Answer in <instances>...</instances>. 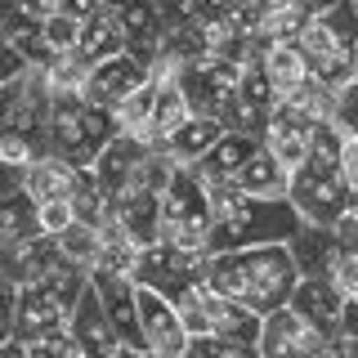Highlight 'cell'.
Segmentation results:
<instances>
[{"instance_id":"1","label":"cell","mask_w":358,"mask_h":358,"mask_svg":"<svg viewBox=\"0 0 358 358\" xmlns=\"http://www.w3.org/2000/svg\"><path fill=\"white\" fill-rule=\"evenodd\" d=\"M206 282L220 296L238 300L242 309H251L255 318L282 309L291 287H296V264H291L287 246H242V251H224L206 260Z\"/></svg>"},{"instance_id":"2","label":"cell","mask_w":358,"mask_h":358,"mask_svg":"<svg viewBox=\"0 0 358 358\" xmlns=\"http://www.w3.org/2000/svg\"><path fill=\"white\" fill-rule=\"evenodd\" d=\"M296 50L305 54L309 76L327 90L354 85L358 76V22H354V0H336L327 14L305 18L296 36Z\"/></svg>"},{"instance_id":"3","label":"cell","mask_w":358,"mask_h":358,"mask_svg":"<svg viewBox=\"0 0 358 358\" xmlns=\"http://www.w3.org/2000/svg\"><path fill=\"white\" fill-rule=\"evenodd\" d=\"M112 134H117V126H112V112L81 103V94H50V117H45V152L63 157L67 166H90Z\"/></svg>"},{"instance_id":"4","label":"cell","mask_w":358,"mask_h":358,"mask_svg":"<svg viewBox=\"0 0 358 358\" xmlns=\"http://www.w3.org/2000/svg\"><path fill=\"white\" fill-rule=\"evenodd\" d=\"M85 282H90V273H81V268H72V264H59L50 278H41V282H31V287H18L14 291V331H9V341L27 345L31 336L67 327L72 305L81 300Z\"/></svg>"},{"instance_id":"5","label":"cell","mask_w":358,"mask_h":358,"mask_svg":"<svg viewBox=\"0 0 358 358\" xmlns=\"http://www.w3.org/2000/svg\"><path fill=\"white\" fill-rule=\"evenodd\" d=\"M296 210L282 201H260V197H246L233 215L210 220L206 238H201V251L206 255H224V251H242V246H273L287 242L296 233Z\"/></svg>"},{"instance_id":"6","label":"cell","mask_w":358,"mask_h":358,"mask_svg":"<svg viewBox=\"0 0 358 358\" xmlns=\"http://www.w3.org/2000/svg\"><path fill=\"white\" fill-rule=\"evenodd\" d=\"M287 206L296 210L300 224L331 229L345 210L358 206V188L341 175V166L318 162V157H305V162L291 171V179H287Z\"/></svg>"},{"instance_id":"7","label":"cell","mask_w":358,"mask_h":358,"mask_svg":"<svg viewBox=\"0 0 358 358\" xmlns=\"http://www.w3.org/2000/svg\"><path fill=\"white\" fill-rule=\"evenodd\" d=\"M206 260L210 255L201 246H179V242H152L139 251L134 264V287H148L166 300H179L184 291H193L206 278Z\"/></svg>"},{"instance_id":"8","label":"cell","mask_w":358,"mask_h":358,"mask_svg":"<svg viewBox=\"0 0 358 358\" xmlns=\"http://www.w3.org/2000/svg\"><path fill=\"white\" fill-rule=\"evenodd\" d=\"M45 117H50V85L41 67H22L9 85H0V139H27L45 152Z\"/></svg>"},{"instance_id":"9","label":"cell","mask_w":358,"mask_h":358,"mask_svg":"<svg viewBox=\"0 0 358 358\" xmlns=\"http://www.w3.org/2000/svg\"><path fill=\"white\" fill-rule=\"evenodd\" d=\"M157 224H162V238L157 242H179V246H201L210 229V210H206V193L193 179L188 166H179L171 175V184L157 197Z\"/></svg>"},{"instance_id":"10","label":"cell","mask_w":358,"mask_h":358,"mask_svg":"<svg viewBox=\"0 0 358 358\" xmlns=\"http://www.w3.org/2000/svg\"><path fill=\"white\" fill-rule=\"evenodd\" d=\"M238 63L229 59H201V63H188L175 72V85L179 94H184V108L188 117H224V108H229L233 99V85H238Z\"/></svg>"},{"instance_id":"11","label":"cell","mask_w":358,"mask_h":358,"mask_svg":"<svg viewBox=\"0 0 358 358\" xmlns=\"http://www.w3.org/2000/svg\"><path fill=\"white\" fill-rule=\"evenodd\" d=\"M134 318H139V350L148 358H179L188 350L179 313L166 296H157L148 287H134Z\"/></svg>"},{"instance_id":"12","label":"cell","mask_w":358,"mask_h":358,"mask_svg":"<svg viewBox=\"0 0 358 358\" xmlns=\"http://www.w3.org/2000/svg\"><path fill=\"white\" fill-rule=\"evenodd\" d=\"M327 336L313 331L305 318H296L287 305L264 313L260 318V336H255V354L260 358H318Z\"/></svg>"},{"instance_id":"13","label":"cell","mask_w":358,"mask_h":358,"mask_svg":"<svg viewBox=\"0 0 358 358\" xmlns=\"http://www.w3.org/2000/svg\"><path fill=\"white\" fill-rule=\"evenodd\" d=\"M143 81H148V67L143 63H134L130 54H112V59H103V63H94V67H85V76H81V103H90V108H103V112H112L121 103L126 94H134Z\"/></svg>"},{"instance_id":"14","label":"cell","mask_w":358,"mask_h":358,"mask_svg":"<svg viewBox=\"0 0 358 358\" xmlns=\"http://www.w3.org/2000/svg\"><path fill=\"white\" fill-rule=\"evenodd\" d=\"M273 103H278V94H273V85L264 81L260 63H246L238 72V85H233V99H229V108H224L220 126L260 139V126H264L268 112H273Z\"/></svg>"},{"instance_id":"15","label":"cell","mask_w":358,"mask_h":358,"mask_svg":"<svg viewBox=\"0 0 358 358\" xmlns=\"http://www.w3.org/2000/svg\"><path fill=\"white\" fill-rule=\"evenodd\" d=\"M313 126H318V121H309L305 112H296L291 103H273V112H268L264 126H260V148L268 157H278L287 171H296V166L309 157Z\"/></svg>"},{"instance_id":"16","label":"cell","mask_w":358,"mask_h":358,"mask_svg":"<svg viewBox=\"0 0 358 358\" xmlns=\"http://www.w3.org/2000/svg\"><path fill=\"white\" fill-rule=\"evenodd\" d=\"M103 220H108V224H117V229L126 233V238L139 246V251L162 238V224H157V193L139 188L134 179H130L126 188H117V193L108 197Z\"/></svg>"},{"instance_id":"17","label":"cell","mask_w":358,"mask_h":358,"mask_svg":"<svg viewBox=\"0 0 358 358\" xmlns=\"http://www.w3.org/2000/svg\"><path fill=\"white\" fill-rule=\"evenodd\" d=\"M67 331H72V345L81 350L85 358H130L134 350H126V345L117 341V331L108 327V318H103V309H99V300H94V291H81V300L72 305V318H67Z\"/></svg>"},{"instance_id":"18","label":"cell","mask_w":358,"mask_h":358,"mask_svg":"<svg viewBox=\"0 0 358 358\" xmlns=\"http://www.w3.org/2000/svg\"><path fill=\"white\" fill-rule=\"evenodd\" d=\"M117 27H121V36H126V54L152 72L157 54H162V36H166L162 9H157L152 0H126V5L117 9Z\"/></svg>"},{"instance_id":"19","label":"cell","mask_w":358,"mask_h":358,"mask_svg":"<svg viewBox=\"0 0 358 358\" xmlns=\"http://www.w3.org/2000/svg\"><path fill=\"white\" fill-rule=\"evenodd\" d=\"M59 264H63V255H59V242H54L50 233H31V238H22V242L0 251V273L14 287L41 282V278H50Z\"/></svg>"},{"instance_id":"20","label":"cell","mask_w":358,"mask_h":358,"mask_svg":"<svg viewBox=\"0 0 358 358\" xmlns=\"http://www.w3.org/2000/svg\"><path fill=\"white\" fill-rule=\"evenodd\" d=\"M90 291H94L99 309H103L108 327L117 331V341L126 350H139V318H134V282L130 278H108V273H90Z\"/></svg>"},{"instance_id":"21","label":"cell","mask_w":358,"mask_h":358,"mask_svg":"<svg viewBox=\"0 0 358 358\" xmlns=\"http://www.w3.org/2000/svg\"><path fill=\"white\" fill-rule=\"evenodd\" d=\"M287 309L296 313V318H305L313 331L336 336L345 296L327 282V278H296V287H291V296H287Z\"/></svg>"},{"instance_id":"22","label":"cell","mask_w":358,"mask_h":358,"mask_svg":"<svg viewBox=\"0 0 358 358\" xmlns=\"http://www.w3.org/2000/svg\"><path fill=\"white\" fill-rule=\"evenodd\" d=\"M255 148H260V139L255 134H238V130H224L215 143L206 148V157L201 162H193L188 171H193V179L201 184V193L206 188H215V184H224V179H233L242 171V162L251 157Z\"/></svg>"},{"instance_id":"23","label":"cell","mask_w":358,"mask_h":358,"mask_svg":"<svg viewBox=\"0 0 358 358\" xmlns=\"http://www.w3.org/2000/svg\"><path fill=\"white\" fill-rule=\"evenodd\" d=\"M143 143L139 139H130V134H112V139L99 148V157L90 162V175H94V184L103 188V197H112L117 188H126L134 171H139V162H143Z\"/></svg>"},{"instance_id":"24","label":"cell","mask_w":358,"mask_h":358,"mask_svg":"<svg viewBox=\"0 0 358 358\" xmlns=\"http://www.w3.org/2000/svg\"><path fill=\"white\" fill-rule=\"evenodd\" d=\"M184 117H188V108H184V94H179L175 76L157 72V94H152L148 121H143V130H139V143H143V148H162V143L179 130Z\"/></svg>"},{"instance_id":"25","label":"cell","mask_w":358,"mask_h":358,"mask_svg":"<svg viewBox=\"0 0 358 358\" xmlns=\"http://www.w3.org/2000/svg\"><path fill=\"white\" fill-rule=\"evenodd\" d=\"M112 54H126V36H121V27H117V14H112V9H99V14H90L81 27H76L72 59L81 67H94V63L112 59Z\"/></svg>"},{"instance_id":"26","label":"cell","mask_w":358,"mask_h":358,"mask_svg":"<svg viewBox=\"0 0 358 358\" xmlns=\"http://www.w3.org/2000/svg\"><path fill=\"white\" fill-rule=\"evenodd\" d=\"M255 63H260L264 81L273 85V94H278V99L300 94V90L313 81V76H309V63H305V54H300L296 45H264Z\"/></svg>"},{"instance_id":"27","label":"cell","mask_w":358,"mask_h":358,"mask_svg":"<svg viewBox=\"0 0 358 358\" xmlns=\"http://www.w3.org/2000/svg\"><path fill=\"white\" fill-rule=\"evenodd\" d=\"M291 264H296V278H322V268H327L331 251L341 242H336L331 229H318V224H296V233L282 242Z\"/></svg>"},{"instance_id":"28","label":"cell","mask_w":358,"mask_h":358,"mask_svg":"<svg viewBox=\"0 0 358 358\" xmlns=\"http://www.w3.org/2000/svg\"><path fill=\"white\" fill-rule=\"evenodd\" d=\"M287 179H291V171H287L282 162H278V157H268L264 148H255V152L242 162V171L233 175V184H238L246 197L282 201V197H287Z\"/></svg>"},{"instance_id":"29","label":"cell","mask_w":358,"mask_h":358,"mask_svg":"<svg viewBox=\"0 0 358 358\" xmlns=\"http://www.w3.org/2000/svg\"><path fill=\"white\" fill-rule=\"evenodd\" d=\"M220 134H224V126H220L215 117H184V121H179V130L157 152H166L175 166H193V162L206 157V148L220 139Z\"/></svg>"},{"instance_id":"30","label":"cell","mask_w":358,"mask_h":358,"mask_svg":"<svg viewBox=\"0 0 358 358\" xmlns=\"http://www.w3.org/2000/svg\"><path fill=\"white\" fill-rule=\"evenodd\" d=\"M72 175H76V166H67L63 157H54V152H41L36 162L22 171V193L31 201H59V197L72 193Z\"/></svg>"},{"instance_id":"31","label":"cell","mask_w":358,"mask_h":358,"mask_svg":"<svg viewBox=\"0 0 358 358\" xmlns=\"http://www.w3.org/2000/svg\"><path fill=\"white\" fill-rule=\"evenodd\" d=\"M134 264H139V246H134L117 224H99V260L90 273H108V278H130L134 282Z\"/></svg>"},{"instance_id":"32","label":"cell","mask_w":358,"mask_h":358,"mask_svg":"<svg viewBox=\"0 0 358 358\" xmlns=\"http://www.w3.org/2000/svg\"><path fill=\"white\" fill-rule=\"evenodd\" d=\"M54 242H59L63 264L81 268V273H90V268H94V260H99V229H94V224L72 220L63 233H54Z\"/></svg>"},{"instance_id":"33","label":"cell","mask_w":358,"mask_h":358,"mask_svg":"<svg viewBox=\"0 0 358 358\" xmlns=\"http://www.w3.org/2000/svg\"><path fill=\"white\" fill-rule=\"evenodd\" d=\"M31 233H41L36 229V201L18 188L14 197L0 201V251L14 246V242H22V238H31Z\"/></svg>"},{"instance_id":"34","label":"cell","mask_w":358,"mask_h":358,"mask_svg":"<svg viewBox=\"0 0 358 358\" xmlns=\"http://www.w3.org/2000/svg\"><path fill=\"white\" fill-rule=\"evenodd\" d=\"M67 206H72V220H81V224H103V206H108V197H103V188L94 184V175H90V166H76V175H72V193H67Z\"/></svg>"},{"instance_id":"35","label":"cell","mask_w":358,"mask_h":358,"mask_svg":"<svg viewBox=\"0 0 358 358\" xmlns=\"http://www.w3.org/2000/svg\"><path fill=\"white\" fill-rule=\"evenodd\" d=\"M152 94H157V72H148V81H143L134 94H126L117 108H112V126H117V134L139 139L143 121H148V108H152Z\"/></svg>"},{"instance_id":"36","label":"cell","mask_w":358,"mask_h":358,"mask_svg":"<svg viewBox=\"0 0 358 358\" xmlns=\"http://www.w3.org/2000/svg\"><path fill=\"white\" fill-rule=\"evenodd\" d=\"M322 278H327L345 300H358V246H336L327 268H322Z\"/></svg>"},{"instance_id":"37","label":"cell","mask_w":358,"mask_h":358,"mask_svg":"<svg viewBox=\"0 0 358 358\" xmlns=\"http://www.w3.org/2000/svg\"><path fill=\"white\" fill-rule=\"evenodd\" d=\"M76 27H81V22H72L67 14H59V9L41 18V45L50 50V59H54V54H72V45H76Z\"/></svg>"},{"instance_id":"38","label":"cell","mask_w":358,"mask_h":358,"mask_svg":"<svg viewBox=\"0 0 358 358\" xmlns=\"http://www.w3.org/2000/svg\"><path fill=\"white\" fill-rule=\"evenodd\" d=\"M67 224H72V206H67V197H59V201H36V229L41 233H63Z\"/></svg>"},{"instance_id":"39","label":"cell","mask_w":358,"mask_h":358,"mask_svg":"<svg viewBox=\"0 0 358 358\" xmlns=\"http://www.w3.org/2000/svg\"><path fill=\"white\" fill-rule=\"evenodd\" d=\"M206 358H260L251 341H224V336H206V341H193Z\"/></svg>"},{"instance_id":"40","label":"cell","mask_w":358,"mask_h":358,"mask_svg":"<svg viewBox=\"0 0 358 358\" xmlns=\"http://www.w3.org/2000/svg\"><path fill=\"white\" fill-rule=\"evenodd\" d=\"M14 282H9L5 273H0V345L9 341V331H14Z\"/></svg>"},{"instance_id":"41","label":"cell","mask_w":358,"mask_h":358,"mask_svg":"<svg viewBox=\"0 0 358 358\" xmlns=\"http://www.w3.org/2000/svg\"><path fill=\"white\" fill-rule=\"evenodd\" d=\"M22 67H27V63H22V54L14 50V45L0 41V85H9V81H14V76L22 72Z\"/></svg>"},{"instance_id":"42","label":"cell","mask_w":358,"mask_h":358,"mask_svg":"<svg viewBox=\"0 0 358 358\" xmlns=\"http://www.w3.org/2000/svg\"><path fill=\"white\" fill-rule=\"evenodd\" d=\"M99 9H103L99 0H59V14H67L72 22H85L90 14H99Z\"/></svg>"},{"instance_id":"43","label":"cell","mask_w":358,"mask_h":358,"mask_svg":"<svg viewBox=\"0 0 358 358\" xmlns=\"http://www.w3.org/2000/svg\"><path fill=\"white\" fill-rule=\"evenodd\" d=\"M18 188H22V171H18V166H9V162H0V201L14 197Z\"/></svg>"},{"instance_id":"44","label":"cell","mask_w":358,"mask_h":358,"mask_svg":"<svg viewBox=\"0 0 358 358\" xmlns=\"http://www.w3.org/2000/svg\"><path fill=\"white\" fill-rule=\"evenodd\" d=\"M287 5H296L305 18H313V14H327V9L336 5V0H287Z\"/></svg>"},{"instance_id":"45","label":"cell","mask_w":358,"mask_h":358,"mask_svg":"<svg viewBox=\"0 0 358 358\" xmlns=\"http://www.w3.org/2000/svg\"><path fill=\"white\" fill-rule=\"evenodd\" d=\"M0 358H27V350H22L18 341H5V345H0Z\"/></svg>"},{"instance_id":"46","label":"cell","mask_w":358,"mask_h":358,"mask_svg":"<svg viewBox=\"0 0 358 358\" xmlns=\"http://www.w3.org/2000/svg\"><path fill=\"white\" fill-rule=\"evenodd\" d=\"M179 358H206V354H201V350H197V345H193V341H188V350H184V354H179Z\"/></svg>"},{"instance_id":"47","label":"cell","mask_w":358,"mask_h":358,"mask_svg":"<svg viewBox=\"0 0 358 358\" xmlns=\"http://www.w3.org/2000/svg\"><path fill=\"white\" fill-rule=\"evenodd\" d=\"M99 5H103V9H112V14H117V9L126 5V0H99Z\"/></svg>"},{"instance_id":"48","label":"cell","mask_w":358,"mask_h":358,"mask_svg":"<svg viewBox=\"0 0 358 358\" xmlns=\"http://www.w3.org/2000/svg\"><path fill=\"white\" fill-rule=\"evenodd\" d=\"M67 358H85V354H81V350H76V345H72V354H67Z\"/></svg>"},{"instance_id":"49","label":"cell","mask_w":358,"mask_h":358,"mask_svg":"<svg viewBox=\"0 0 358 358\" xmlns=\"http://www.w3.org/2000/svg\"><path fill=\"white\" fill-rule=\"evenodd\" d=\"M318 358H331V354H318Z\"/></svg>"},{"instance_id":"50","label":"cell","mask_w":358,"mask_h":358,"mask_svg":"<svg viewBox=\"0 0 358 358\" xmlns=\"http://www.w3.org/2000/svg\"><path fill=\"white\" fill-rule=\"evenodd\" d=\"M143 358H148V354H143Z\"/></svg>"}]
</instances>
